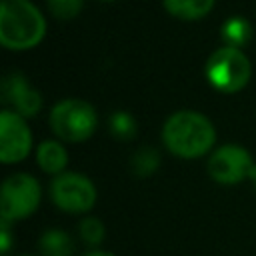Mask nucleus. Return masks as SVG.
<instances>
[{"label": "nucleus", "mask_w": 256, "mask_h": 256, "mask_svg": "<svg viewBox=\"0 0 256 256\" xmlns=\"http://www.w3.org/2000/svg\"><path fill=\"white\" fill-rule=\"evenodd\" d=\"M38 248H40L42 256H72L74 240L68 232H64L60 228H50L40 236Z\"/></svg>", "instance_id": "f8f14e48"}, {"label": "nucleus", "mask_w": 256, "mask_h": 256, "mask_svg": "<svg viewBox=\"0 0 256 256\" xmlns=\"http://www.w3.org/2000/svg\"><path fill=\"white\" fill-rule=\"evenodd\" d=\"M208 84L222 94H234L246 88L252 76V64L240 48L222 46L214 50L204 66Z\"/></svg>", "instance_id": "7ed1b4c3"}, {"label": "nucleus", "mask_w": 256, "mask_h": 256, "mask_svg": "<svg viewBox=\"0 0 256 256\" xmlns=\"http://www.w3.org/2000/svg\"><path fill=\"white\" fill-rule=\"evenodd\" d=\"M48 122L56 138L64 142H84L96 132L98 114L90 102L66 98L52 106Z\"/></svg>", "instance_id": "20e7f679"}, {"label": "nucleus", "mask_w": 256, "mask_h": 256, "mask_svg": "<svg viewBox=\"0 0 256 256\" xmlns=\"http://www.w3.org/2000/svg\"><path fill=\"white\" fill-rule=\"evenodd\" d=\"M158 166H160V152L154 146H142L130 158V170L140 178L154 174Z\"/></svg>", "instance_id": "4468645a"}, {"label": "nucleus", "mask_w": 256, "mask_h": 256, "mask_svg": "<svg viewBox=\"0 0 256 256\" xmlns=\"http://www.w3.org/2000/svg\"><path fill=\"white\" fill-rule=\"evenodd\" d=\"M32 148V130L24 116L4 108L0 112V160L14 164L24 160Z\"/></svg>", "instance_id": "6e6552de"}, {"label": "nucleus", "mask_w": 256, "mask_h": 256, "mask_svg": "<svg viewBox=\"0 0 256 256\" xmlns=\"http://www.w3.org/2000/svg\"><path fill=\"white\" fill-rule=\"evenodd\" d=\"M216 0H162L166 12L178 20H200L212 8Z\"/></svg>", "instance_id": "9b49d317"}, {"label": "nucleus", "mask_w": 256, "mask_h": 256, "mask_svg": "<svg viewBox=\"0 0 256 256\" xmlns=\"http://www.w3.org/2000/svg\"><path fill=\"white\" fill-rule=\"evenodd\" d=\"M162 142L170 154L192 160L212 150L216 130L208 116L196 110H178L166 118L162 126Z\"/></svg>", "instance_id": "f257e3e1"}, {"label": "nucleus", "mask_w": 256, "mask_h": 256, "mask_svg": "<svg viewBox=\"0 0 256 256\" xmlns=\"http://www.w3.org/2000/svg\"><path fill=\"white\" fill-rule=\"evenodd\" d=\"M46 36V18L30 0L0 2V44L8 50H30Z\"/></svg>", "instance_id": "f03ea898"}, {"label": "nucleus", "mask_w": 256, "mask_h": 256, "mask_svg": "<svg viewBox=\"0 0 256 256\" xmlns=\"http://www.w3.org/2000/svg\"><path fill=\"white\" fill-rule=\"evenodd\" d=\"M220 36L224 40V46H232V48L242 50V46H246L252 38V24L242 16H230L222 24Z\"/></svg>", "instance_id": "ddd939ff"}, {"label": "nucleus", "mask_w": 256, "mask_h": 256, "mask_svg": "<svg viewBox=\"0 0 256 256\" xmlns=\"http://www.w3.org/2000/svg\"><path fill=\"white\" fill-rule=\"evenodd\" d=\"M86 256H114L112 252H104V250H92V252H88Z\"/></svg>", "instance_id": "6ab92c4d"}, {"label": "nucleus", "mask_w": 256, "mask_h": 256, "mask_svg": "<svg viewBox=\"0 0 256 256\" xmlns=\"http://www.w3.org/2000/svg\"><path fill=\"white\" fill-rule=\"evenodd\" d=\"M2 100L6 104L8 110L24 116V118H30V116H36L42 108V96L40 92L26 80L24 74L20 72H10L2 78Z\"/></svg>", "instance_id": "1a4fd4ad"}, {"label": "nucleus", "mask_w": 256, "mask_h": 256, "mask_svg": "<svg viewBox=\"0 0 256 256\" xmlns=\"http://www.w3.org/2000/svg\"><path fill=\"white\" fill-rule=\"evenodd\" d=\"M12 248V230H10V222H0V252L2 256H6Z\"/></svg>", "instance_id": "a211bd4d"}, {"label": "nucleus", "mask_w": 256, "mask_h": 256, "mask_svg": "<svg viewBox=\"0 0 256 256\" xmlns=\"http://www.w3.org/2000/svg\"><path fill=\"white\" fill-rule=\"evenodd\" d=\"M42 190L32 174L16 172L2 182L0 188V214L4 222L28 218L40 204Z\"/></svg>", "instance_id": "39448f33"}, {"label": "nucleus", "mask_w": 256, "mask_h": 256, "mask_svg": "<svg viewBox=\"0 0 256 256\" xmlns=\"http://www.w3.org/2000/svg\"><path fill=\"white\" fill-rule=\"evenodd\" d=\"M254 160L244 146L238 144H224L216 148L208 158V176L224 186H234L246 178L254 168Z\"/></svg>", "instance_id": "0eeeda50"}, {"label": "nucleus", "mask_w": 256, "mask_h": 256, "mask_svg": "<svg viewBox=\"0 0 256 256\" xmlns=\"http://www.w3.org/2000/svg\"><path fill=\"white\" fill-rule=\"evenodd\" d=\"M84 0H46V6L52 16L60 20H70L80 14Z\"/></svg>", "instance_id": "f3484780"}, {"label": "nucleus", "mask_w": 256, "mask_h": 256, "mask_svg": "<svg viewBox=\"0 0 256 256\" xmlns=\"http://www.w3.org/2000/svg\"><path fill=\"white\" fill-rule=\"evenodd\" d=\"M36 162H38L42 172L60 176L62 172H66L64 168L68 164V152H66L62 142H58V140H44L36 148Z\"/></svg>", "instance_id": "9d476101"}, {"label": "nucleus", "mask_w": 256, "mask_h": 256, "mask_svg": "<svg viewBox=\"0 0 256 256\" xmlns=\"http://www.w3.org/2000/svg\"><path fill=\"white\" fill-rule=\"evenodd\" d=\"M108 130L116 140H132L138 132V124L130 112L118 110L108 118Z\"/></svg>", "instance_id": "2eb2a0df"}, {"label": "nucleus", "mask_w": 256, "mask_h": 256, "mask_svg": "<svg viewBox=\"0 0 256 256\" xmlns=\"http://www.w3.org/2000/svg\"><path fill=\"white\" fill-rule=\"evenodd\" d=\"M104 2H110V0H104Z\"/></svg>", "instance_id": "412c9836"}, {"label": "nucleus", "mask_w": 256, "mask_h": 256, "mask_svg": "<svg viewBox=\"0 0 256 256\" xmlns=\"http://www.w3.org/2000/svg\"><path fill=\"white\" fill-rule=\"evenodd\" d=\"M96 186L92 180L78 172H62L50 184L52 202L70 214H84L96 204Z\"/></svg>", "instance_id": "423d86ee"}, {"label": "nucleus", "mask_w": 256, "mask_h": 256, "mask_svg": "<svg viewBox=\"0 0 256 256\" xmlns=\"http://www.w3.org/2000/svg\"><path fill=\"white\" fill-rule=\"evenodd\" d=\"M250 180L254 182V188H256V166L252 168V172H250Z\"/></svg>", "instance_id": "aec40b11"}, {"label": "nucleus", "mask_w": 256, "mask_h": 256, "mask_svg": "<svg viewBox=\"0 0 256 256\" xmlns=\"http://www.w3.org/2000/svg\"><path fill=\"white\" fill-rule=\"evenodd\" d=\"M78 230H80L82 240H84L88 246H98V244H102L104 234H106L102 220L96 218V216H84V218L80 220Z\"/></svg>", "instance_id": "dca6fc26"}]
</instances>
